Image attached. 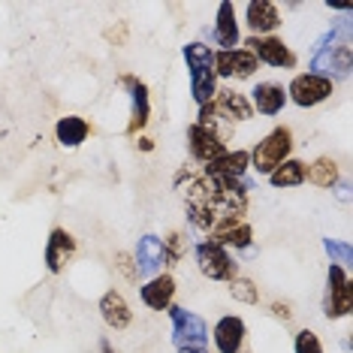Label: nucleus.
<instances>
[{
    "mask_svg": "<svg viewBox=\"0 0 353 353\" xmlns=\"http://www.w3.org/2000/svg\"><path fill=\"white\" fill-rule=\"evenodd\" d=\"M242 49H248L256 58V63H266V67H275V70H296V52L284 43L281 37H248L242 43Z\"/></svg>",
    "mask_w": 353,
    "mask_h": 353,
    "instance_id": "7",
    "label": "nucleus"
},
{
    "mask_svg": "<svg viewBox=\"0 0 353 353\" xmlns=\"http://www.w3.org/2000/svg\"><path fill=\"white\" fill-rule=\"evenodd\" d=\"M76 251H79V242L73 232L63 227H54L49 232V239H46V251H43L46 272H49V275H61V272L67 269V263L76 256Z\"/></svg>",
    "mask_w": 353,
    "mask_h": 353,
    "instance_id": "11",
    "label": "nucleus"
},
{
    "mask_svg": "<svg viewBox=\"0 0 353 353\" xmlns=\"http://www.w3.org/2000/svg\"><path fill=\"white\" fill-rule=\"evenodd\" d=\"M212 106H214V115H218L223 124H242V121H251L254 118V106H251V100H248V94L236 91V88H218Z\"/></svg>",
    "mask_w": 353,
    "mask_h": 353,
    "instance_id": "13",
    "label": "nucleus"
},
{
    "mask_svg": "<svg viewBox=\"0 0 353 353\" xmlns=\"http://www.w3.org/2000/svg\"><path fill=\"white\" fill-rule=\"evenodd\" d=\"M305 181L314 184L320 190H332L335 184L341 181V170H339V160L329 157V154H320L314 157L311 163H305Z\"/></svg>",
    "mask_w": 353,
    "mask_h": 353,
    "instance_id": "23",
    "label": "nucleus"
},
{
    "mask_svg": "<svg viewBox=\"0 0 353 353\" xmlns=\"http://www.w3.org/2000/svg\"><path fill=\"white\" fill-rule=\"evenodd\" d=\"M284 91H287V103H293V106L317 109L320 103H326L335 94V82H329L323 76H314V73H299L290 79V85Z\"/></svg>",
    "mask_w": 353,
    "mask_h": 353,
    "instance_id": "6",
    "label": "nucleus"
},
{
    "mask_svg": "<svg viewBox=\"0 0 353 353\" xmlns=\"http://www.w3.org/2000/svg\"><path fill=\"white\" fill-rule=\"evenodd\" d=\"M248 170H251L248 148H227L221 157H214L212 163L203 166L205 175H223V179H245Z\"/></svg>",
    "mask_w": 353,
    "mask_h": 353,
    "instance_id": "21",
    "label": "nucleus"
},
{
    "mask_svg": "<svg viewBox=\"0 0 353 353\" xmlns=\"http://www.w3.org/2000/svg\"><path fill=\"white\" fill-rule=\"evenodd\" d=\"M350 70H353V46H335V49H320L311 54L308 73L335 82V79H350Z\"/></svg>",
    "mask_w": 353,
    "mask_h": 353,
    "instance_id": "10",
    "label": "nucleus"
},
{
    "mask_svg": "<svg viewBox=\"0 0 353 353\" xmlns=\"http://www.w3.org/2000/svg\"><path fill=\"white\" fill-rule=\"evenodd\" d=\"M181 58L188 63V73H194V70H214V49L205 43L181 46Z\"/></svg>",
    "mask_w": 353,
    "mask_h": 353,
    "instance_id": "27",
    "label": "nucleus"
},
{
    "mask_svg": "<svg viewBox=\"0 0 353 353\" xmlns=\"http://www.w3.org/2000/svg\"><path fill=\"white\" fill-rule=\"evenodd\" d=\"M118 88L127 91V100H130V115H127V127L124 136H139L151 121V91L145 85V79H139L136 73H121L118 76Z\"/></svg>",
    "mask_w": 353,
    "mask_h": 353,
    "instance_id": "3",
    "label": "nucleus"
},
{
    "mask_svg": "<svg viewBox=\"0 0 353 353\" xmlns=\"http://www.w3.org/2000/svg\"><path fill=\"white\" fill-rule=\"evenodd\" d=\"M133 260H136V269H139V278L160 275V269L166 266V260H163V239H160L157 232H145V236H139L136 251H133Z\"/></svg>",
    "mask_w": 353,
    "mask_h": 353,
    "instance_id": "16",
    "label": "nucleus"
},
{
    "mask_svg": "<svg viewBox=\"0 0 353 353\" xmlns=\"http://www.w3.org/2000/svg\"><path fill=\"white\" fill-rule=\"evenodd\" d=\"M260 70V63L248 49H230V52H214V76L218 79H236V82H245V79H254V73Z\"/></svg>",
    "mask_w": 353,
    "mask_h": 353,
    "instance_id": "12",
    "label": "nucleus"
},
{
    "mask_svg": "<svg viewBox=\"0 0 353 353\" xmlns=\"http://www.w3.org/2000/svg\"><path fill=\"white\" fill-rule=\"evenodd\" d=\"M332 190H335V196H339L341 203H350V181H347V179H341Z\"/></svg>",
    "mask_w": 353,
    "mask_h": 353,
    "instance_id": "33",
    "label": "nucleus"
},
{
    "mask_svg": "<svg viewBox=\"0 0 353 353\" xmlns=\"http://www.w3.org/2000/svg\"><path fill=\"white\" fill-rule=\"evenodd\" d=\"M208 339L214 341V350L218 353H242L245 341H248V323L236 314H223L218 323L212 326Z\"/></svg>",
    "mask_w": 353,
    "mask_h": 353,
    "instance_id": "14",
    "label": "nucleus"
},
{
    "mask_svg": "<svg viewBox=\"0 0 353 353\" xmlns=\"http://www.w3.org/2000/svg\"><path fill=\"white\" fill-rule=\"evenodd\" d=\"M184 139H188V151H190V157H194V163H199V166L212 163L214 157H221L223 151H227V139H223L218 130H212V127H203V124H196V121L188 127Z\"/></svg>",
    "mask_w": 353,
    "mask_h": 353,
    "instance_id": "9",
    "label": "nucleus"
},
{
    "mask_svg": "<svg viewBox=\"0 0 353 353\" xmlns=\"http://www.w3.org/2000/svg\"><path fill=\"white\" fill-rule=\"evenodd\" d=\"M212 39H214V46H221L218 52L239 49V43H242V30H239L236 3H232V0H221V3H218V12H214V28H212Z\"/></svg>",
    "mask_w": 353,
    "mask_h": 353,
    "instance_id": "15",
    "label": "nucleus"
},
{
    "mask_svg": "<svg viewBox=\"0 0 353 353\" xmlns=\"http://www.w3.org/2000/svg\"><path fill=\"white\" fill-rule=\"evenodd\" d=\"M115 269L124 275V281H130V284H139V269H136V260L130 251H118L115 254Z\"/></svg>",
    "mask_w": 353,
    "mask_h": 353,
    "instance_id": "31",
    "label": "nucleus"
},
{
    "mask_svg": "<svg viewBox=\"0 0 353 353\" xmlns=\"http://www.w3.org/2000/svg\"><path fill=\"white\" fill-rule=\"evenodd\" d=\"M175 278L172 272H160V275L148 278L145 284L139 287V299L148 311H166L170 305H175Z\"/></svg>",
    "mask_w": 353,
    "mask_h": 353,
    "instance_id": "17",
    "label": "nucleus"
},
{
    "mask_svg": "<svg viewBox=\"0 0 353 353\" xmlns=\"http://www.w3.org/2000/svg\"><path fill=\"white\" fill-rule=\"evenodd\" d=\"M323 251H326L329 260H332L335 266H341L344 272L353 266V248H350V242H339V239H323Z\"/></svg>",
    "mask_w": 353,
    "mask_h": 353,
    "instance_id": "29",
    "label": "nucleus"
},
{
    "mask_svg": "<svg viewBox=\"0 0 353 353\" xmlns=\"http://www.w3.org/2000/svg\"><path fill=\"white\" fill-rule=\"evenodd\" d=\"M166 314L172 320V347L175 350H188V347H205L208 341V323L194 311L181 308V305H170L166 308Z\"/></svg>",
    "mask_w": 353,
    "mask_h": 353,
    "instance_id": "5",
    "label": "nucleus"
},
{
    "mask_svg": "<svg viewBox=\"0 0 353 353\" xmlns=\"http://www.w3.org/2000/svg\"><path fill=\"white\" fill-rule=\"evenodd\" d=\"M136 148H139V151H151V148H154V142H151L148 136H139V142H136Z\"/></svg>",
    "mask_w": 353,
    "mask_h": 353,
    "instance_id": "34",
    "label": "nucleus"
},
{
    "mask_svg": "<svg viewBox=\"0 0 353 353\" xmlns=\"http://www.w3.org/2000/svg\"><path fill=\"white\" fill-rule=\"evenodd\" d=\"M353 311V281L341 266L329 263L326 269V290H323V317L344 320Z\"/></svg>",
    "mask_w": 353,
    "mask_h": 353,
    "instance_id": "4",
    "label": "nucleus"
},
{
    "mask_svg": "<svg viewBox=\"0 0 353 353\" xmlns=\"http://www.w3.org/2000/svg\"><path fill=\"white\" fill-rule=\"evenodd\" d=\"M88 136H91V124H88V118H82V115H63V118H58V124H54V139L67 151H76L82 142H88Z\"/></svg>",
    "mask_w": 353,
    "mask_h": 353,
    "instance_id": "22",
    "label": "nucleus"
},
{
    "mask_svg": "<svg viewBox=\"0 0 353 353\" xmlns=\"http://www.w3.org/2000/svg\"><path fill=\"white\" fill-rule=\"evenodd\" d=\"M230 296L242 305H260V287L245 275H236L230 281Z\"/></svg>",
    "mask_w": 353,
    "mask_h": 353,
    "instance_id": "28",
    "label": "nucleus"
},
{
    "mask_svg": "<svg viewBox=\"0 0 353 353\" xmlns=\"http://www.w3.org/2000/svg\"><path fill=\"white\" fill-rule=\"evenodd\" d=\"M248 100H251L254 112H260L263 118H275L287 106V91H284V85H278V82H256Z\"/></svg>",
    "mask_w": 353,
    "mask_h": 353,
    "instance_id": "20",
    "label": "nucleus"
},
{
    "mask_svg": "<svg viewBox=\"0 0 353 353\" xmlns=\"http://www.w3.org/2000/svg\"><path fill=\"white\" fill-rule=\"evenodd\" d=\"M100 353H115V347H112L109 339H100Z\"/></svg>",
    "mask_w": 353,
    "mask_h": 353,
    "instance_id": "35",
    "label": "nucleus"
},
{
    "mask_svg": "<svg viewBox=\"0 0 353 353\" xmlns=\"http://www.w3.org/2000/svg\"><path fill=\"white\" fill-rule=\"evenodd\" d=\"M242 353H248V350H242Z\"/></svg>",
    "mask_w": 353,
    "mask_h": 353,
    "instance_id": "37",
    "label": "nucleus"
},
{
    "mask_svg": "<svg viewBox=\"0 0 353 353\" xmlns=\"http://www.w3.org/2000/svg\"><path fill=\"white\" fill-rule=\"evenodd\" d=\"M97 311H100L103 323H106L109 329H115V332H124V329H130V323H133L130 305H127V299L118 290L103 293L100 302H97Z\"/></svg>",
    "mask_w": 353,
    "mask_h": 353,
    "instance_id": "19",
    "label": "nucleus"
},
{
    "mask_svg": "<svg viewBox=\"0 0 353 353\" xmlns=\"http://www.w3.org/2000/svg\"><path fill=\"white\" fill-rule=\"evenodd\" d=\"M269 311H272V317H275V320H284V323H290V320H293V305H290V302L275 299V302L269 305Z\"/></svg>",
    "mask_w": 353,
    "mask_h": 353,
    "instance_id": "32",
    "label": "nucleus"
},
{
    "mask_svg": "<svg viewBox=\"0 0 353 353\" xmlns=\"http://www.w3.org/2000/svg\"><path fill=\"white\" fill-rule=\"evenodd\" d=\"M190 251V239H188V232H181V230H170L163 236V260H166V266L175 269L179 263L188 256Z\"/></svg>",
    "mask_w": 353,
    "mask_h": 353,
    "instance_id": "26",
    "label": "nucleus"
},
{
    "mask_svg": "<svg viewBox=\"0 0 353 353\" xmlns=\"http://www.w3.org/2000/svg\"><path fill=\"white\" fill-rule=\"evenodd\" d=\"M293 353H326V350L314 329H299L293 339Z\"/></svg>",
    "mask_w": 353,
    "mask_h": 353,
    "instance_id": "30",
    "label": "nucleus"
},
{
    "mask_svg": "<svg viewBox=\"0 0 353 353\" xmlns=\"http://www.w3.org/2000/svg\"><path fill=\"white\" fill-rule=\"evenodd\" d=\"M194 260H196L199 275L208 281H227L230 284L239 275V260L223 245L212 242V239H199L194 245Z\"/></svg>",
    "mask_w": 353,
    "mask_h": 353,
    "instance_id": "2",
    "label": "nucleus"
},
{
    "mask_svg": "<svg viewBox=\"0 0 353 353\" xmlns=\"http://www.w3.org/2000/svg\"><path fill=\"white\" fill-rule=\"evenodd\" d=\"M269 184L275 190H290V188H302L305 184V163L302 160H296V157H287L281 166H275L269 175Z\"/></svg>",
    "mask_w": 353,
    "mask_h": 353,
    "instance_id": "24",
    "label": "nucleus"
},
{
    "mask_svg": "<svg viewBox=\"0 0 353 353\" xmlns=\"http://www.w3.org/2000/svg\"><path fill=\"white\" fill-rule=\"evenodd\" d=\"M245 25L251 37H272L281 28V10L272 0H251L245 6Z\"/></svg>",
    "mask_w": 353,
    "mask_h": 353,
    "instance_id": "18",
    "label": "nucleus"
},
{
    "mask_svg": "<svg viewBox=\"0 0 353 353\" xmlns=\"http://www.w3.org/2000/svg\"><path fill=\"white\" fill-rule=\"evenodd\" d=\"M175 353H212L208 347H188V350H175Z\"/></svg>",
    "mask_w": 353,
    "mask_h": 353,
    "instance_id": "36",
    "label": "nucleus"
},
{
    "mask_svg": "<svg viewBox=\"0 0 353 353\" xmlns=\"http://www.w3.org/2000/svg\"><path fill=\"white\" fill-rule=\"evenodd\" d=\"M293 148H296V142H293V130L287 124H278V127H272V130L263 136L256 145L248 151L251 154V170L256 175H266L275 170V166H281L287 157H293Z\"/></svg>",
    "mask_w": 353,
    "mask_h": 353,
    "instance_id": "1",
    "label": "nucleus"
},
{
    "mask_svg": "<svg viewBox=\"0 0 353 353\" xmlns=\"http://www.w3.org/2000/svg\"><path fill=\"white\" fill-rule=\"evenodd\" d=\"M190 76V97H194L196 109L199 106H208V103L214 100V94H218V76H214V70H194Z\"/></svg>",
    "mask_w": 353,
    "mask_h": 353,
    "instance_id": "25",
    "label": "nucleus"
},
{
    "mask_svg": "<svg viewBox=\"0 0 353 353\" xmlns=\"http://www.w3.org/2000/svg\"><path fill=\"white\" fill-rule=\"evenodd\" d=\"M205 239L223 245L230 254H254V227L248 218H221Z\"/></svg>",
    "mask_w": 353,
    "mask_h": 353,
    "instance_id": "8",
    "label": "nucleus"
}]
</instances>
